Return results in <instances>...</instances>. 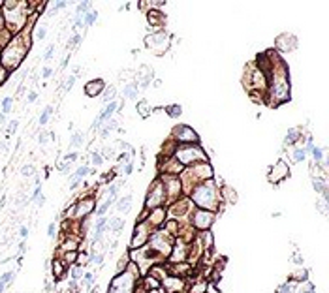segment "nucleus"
<instances>
[{
	"mask_svg": "<svg viewBox=\"0 0 329 293\" xmlns=\"http://www.w3.org/2000/svg\"><path fill=\"white\" fill-rule=\"evenodd\" d=\"M107 224H109V227H111L115 233H119V231L124 227V220H122V218H113L111 222H107Z\"/></svg>",
	"mask_w": 329,
	"mask_h": 293,
	"instance_id": "aec40b11",
	"label": "nucleus"
},
{
	"mask_svg": "<svg viewBox=\"0 0 329 293\" xmlns=\"http://www.w3.org/2000/svg\"><path fill=\"white\" fill-rule=\"evenodd\" d=\"M89 173H92V169H90L89 166H81V167H79V169H77V171H75V173H73V175H72V177H77V179H83L85 175H89Z\"/></svg>",
	"mask_w": 329,
	"mask_h": 293,
	"instance_id": "5701e85b",
	"label": "nucleus"
},
{
	"mask_svg": "<svg viewBox=\"0 0 329 293\" xmlns=\"http://www.w3.org/2000/svg\"><path fill=\"white\" fill-rule=\"evenodd\" d=\"M214 222V214L209 211H196L194 212V225L201 231H207Z\"/></svg>",
	"mask_w": 329,
	"mask_h": 293,
	"instance_id": "20e7f679",
	"label": "nucleus"
},
{
	"mask_svg": "<svg viewBox=\"0 0 329 293\" xmlns=\"http://www.w3.org/2000/svg\"><path fill=\"white\" fill-rule=\"evenodd\" d=\"M12 103H13V100H12V98H9V96H8V98H4V100H2V113H4V115L12 111Z\"/></svg>",
	"mask_w": 329,
	"mask_h": 293,
	"instance_id": "bb28decb",
	"label": "nucleus"
},
{
	"mask_svg": "<svg viewBox=\"0 0 329 293\" xmlns=\"http://www.w3.org/2000/svg\"><path fill=\"white\" fill-rule=\"evenodd\" d=\"M47 137H49V134H45V132H43V134H40V139H38V141H40V145H45L47 141H49Z\"/></svg>",
	"mask_w": 329,
	"mask_h": 293,
	"instance_id": "ea45409f",
	"label": "nucleus"
},
{
	"mask_svg": "<svg viewBox=\"0 0 329 293\" xmlns=\"http://www.w3.org/2000/svg\"><path fill=\"white\" fill-rule=\"evenodd\" d=\"M275 169H277V175L269 177V180H271V182H280L284 177L288 175V166L284 164V162H278V164L275 166Z\"/></svg>",
	"mask_w": 329,
	"mask_h": 293,
	"instance_id": "f8f14e48",
	"label": "nucleus"
},
{
	"mask_svg": "<svg viewBox=\"0 0 329 293\" xmlns=\"http://www.w3.org/2000/svg\"><path fill=\"white\" fill-rule=\"evenodd\" d=\"M51 73H53V70H51V68H43L41 77H43V79H47V77H51Z\"/></svg>",
	"mask_w": 329,
	"mask_h": 293,
	"instance_id": "79ce46f5",
	"label": "nucleus"
},
{
	"mask_svg": "<svg viewBox=\"0 0 329 293\" xmlns=\"http://www.w3.org/2000/svg\"><path fill=\"white\" fill-rule=\"evenodd\" d=\"M104 86H105V83H104L102 79H94L92 83H87V85H85V92H87V96L94 98V96H100V94L104 92Z\"/></svg>",
	"mask_w": 329,
	"mask_h": 293,
	"instance_id": "1a4fd4ad",
	"label": "nucleus"
},
{
	"mask_svg": "<svg viewBox=\"0 0 329 293\" xmlns=\"http://www.w3.org/2000/svg\"><path fill=\"white\" fill-rule=\"evenodd\" d=\"M149 293H168V291H166V289H164V288L160 286V288H156V289H150Z\"/></svg>",
	"mask_w": 329,
	"mask_h": 293,
	"instance_id": "3c124183",
	"label": "nucleus"
},
{
	"mask_svg": "<svg viewBox=\"0 0 329 293\" xmlns=\"http://www.w3.org/2000/svg\"><path fill=\"white\" fill-rule=\"evenodd\" d=\"M164 286L168 288V291H173V293L184 291V282L182 278H177V276H168V280H164Z\"/></svg>",
	"mask_w": 329,
	"mask_h": 293,
	"instance_id": "9d476101",
	"label": "nucleus"
},
{
	"mask_svg": "<svg viewBox=\"0 0 329 293\" xmlns=\"http://www.w3.org/2000/svg\"><path fill=\"white\" fill-rule=\"evenodd\" d=\"M186 250H188V248H186V244L182 241L175 242V248L171 252V263H182L186 259Z\"/></svg>",
	"mask_w": 329,
	"mask_h": 293,
	"instance_id": "6e6552de",
	"label": "nucleus"
},
{
	"mask_svg": "<svg viewBox=\"0 0 329 293\" xmlns=\"http://www.w3.org/2000/svg\"><path fill=\"white\" fill-rule=\"evenodd\" d=\"M53 274L57 278H64V265H60V259H55L53 261Z\"/></svg>",
	"mask_w": 329,
	"mask_h": 293,
	"instance_id": "a211bd4d",
	"label": "nucleus"
},
{
	"mask_svg": "<svg viewBox=\"0 0 329 293\" xmlns=\"http://www.w3.org/2000/svg\"><path fill=\"white\" fill-rule=\"evenodd\" d=\"M43 203H45V197H43V195H40V197H36V205H38V207H41Z\"/></svg>",
	"mask_w": 329,
	"mask_h": 293,
	"instance_id": "8fccbe9b",
	"label": "nucleus"
},
{
	"mask_svg": "<svg viewBox=\"0 0 329 293\" xmlns=\"http://www.w3.org/2000/svg\"><path fill=\"white\" fill-rule=\"evenodd\" d=\"M305 148V152H310V150L314 148V141L312 139H309V143H306V147H303Z\"/></svg>",
	"mask_w": 329,
	"mask_h": 293,
	"instance_id": "a18cd8bd",
	"label": "nucleus"
},
{
	"mask_svg": "<svg viewBox=\"0 0 329 293\" xmlns=\"http://www.w3.org/2000/svg\"><path fill=\"white\" fill-rule=\"evenodd\" d=\"M92 209H94V201L87 199V201H79L77 205H75L73 212H75V216H85V214H89Z\"/></svg>",
	"mask_w": 329,
	"mask_h": 293,
	"instance_id": "9b49d317",
	"label": "nucleus"
},
{
	"mask_svg": "<svg viewBox=\"0 0 329 293\" xmlns=\"http://www.w3.org/2000/svg\"><path fill=\"white\" fill-rule=\"evenodd\" d=\"M62 175H68V171H70V164L68 162H64V164H60V169H58Z\"/></svg>",
	"mask_w": 329,
	"mask_h": 293,
	"instance_id": "4c0bfd02",
	"label": "nucleus"
},
{
	"mask_svg": "<svg viewBox=\"0 0 329 293\" xmlns=\"http://www.w3.org/2000/svg\"><path fill=\"white\" fill-rule=\"evenodd\" d=\"M166 113H168L169 117H173V118H177V117L182 113V107H181V105H169V107H166Z\"/></svg>",
	"mask_w": 329,
	"mask_h": 293,
	"instance_id": "4be33fe9",
	"label": "nucleus"
},
{
	"mask_svg": "<svg viewBox=\"0 0 329 293\" xmlns=\"http://www.w3.org/2000/svg\"><path fill=\"white\" fill-rule=\"evenodd\" d=\"M27 100H28L30 103H32V102H36V100H38V92H34V90L28 92V98H27Z\"/></svg>",
	"mask_w": 329,
	"mask_h": 293,
	"instance_id": "a19ab883",
	"label": "nucleus"
},
{
	"mask_svg": "<svg viewBox=\"0 0 329 293\" xmlns=\"http://www.w3.org/2000/svg\"><path fill=\"white\" fill-rule=\"evenodd\" d=\"M149 241V233L145 231L143 225H136V233H134V239H132V248H141L145 246V242Z\"/></svg>",
	"mask_w": 329,
	"mask_h": 293,
	"instance_id": "0eeeda50",
	"label": "nucleus"
},
{
	"mask_svg": "<svg viewBox=\"0 0 329 293\" xmlns=\"http://www.w3.org/2000/svg\"><path fill=\"white\" fill-rule=\"evenodd\" d=\"M17 124H19L17 120H12V122H9V128H8V132H9V134H13L15 130H17Z\"/></svg>",
	"mask_w": 329,
	"mask_h": 293,
	"instance_id": "37998d69",
	"label": "nucleus"
},
{
	"mask_svg": "<svg viewBox=\"0 0 329 293\" xmlns=\"http://www.w3.org/2000/svg\"><path fill=\"white\" fill-rule=\"evenodd\" d=\"M45 34H47V30H45V26H41V28L38 30V34H36V38H38V40H43V38H45Z\"/></svg>",
	"mask_w": 329,
	"mask_h": 293,
	"instance_id": "58836bf2",
	"label": "nucleus"
},
{
	"mask_svg": "<svg viewBox=\"0 0 329 293\" xmlns=\"http://www.w3.org/2000/svg\"><path fill=\"white\" fill-rule=\"evenodd\" d=\"M194 201L205 209H214L216 207V190L211 180L203 182L201 186H197L194 192Z\"/></svg>",
	"mask_w": 329,
	"mask_h": 293,
	"instance_id": "f257e3e1",
	"label": "nucleus"
},
{
	"mask_svg": "<svg viewBox=\"0 0 329 293\" xmlns=\"http://www.w3.org/2000/svg\"><path fill=\"white\" fill-rule=\"evenodd\" d=\"M19 235L23 237V239H27V237H28V227H27V225H23V227L19 229Z\"/></svg>",
	"mask_w": 329,
	"mask_h": 293,
	"instance_id": "c03bdc74",
	"label": "nucleus"
},
{
	"mask_svg": "<svg viewBox=\"0 0 329 293\" xmlns=\"http://www.w3.org/2000/svg\"><path fill=\"white\" fill-rule=\"evenodd\" d=\"M81 278H83V286H87V288H89V286L92 284V280H94V274H92V273H85Z\"/></svg>",
	"mask_w": 329,
	"mask_h": 293,
	"instance_id": "7c9ffc66",
	"label": "nucleus"
},
{
	"mask_svg": "<svg viewBox=\"0 0 329 293\" xmlns=\"http://www.w3.org/2000/svg\"><path fill=\"white\" fill-rule=\"evenodd\" d=\"M297 137H299V130H297V128H292V130H288L284 143H286V145H293L295 141H297Z\"/></svg>",
	"mask_w": 329,
	"mask_h": 293,
	"instance_id": "f3484780",
	"label": "nucleus"
},
{
	"mask_svg": "<svg viewBox=\"0 0 329 293\" xmlns=\"http://www.w3.org/2000/svg\"><path fill=\"white\" fill-rule=\"evenodd\" d=\"M4 120H6V115H4V113H0V124H4Z\"/></svg>",
	"mask_w": 329,
	"mask_h": 293,
	"instance_id": "864d4df0",
	"label": "nucleus"
},
{
	"mask_svg": "<svg viewBox=\"0 0 329 293\" xmlns=\"http://www.w3.org/2000/svg\"><path fill=\"white\" fill-rule=\"evenodd\" d=\"M292 286H282V288H278V291L277 293H292V289H290Z\"/></svg>",
	"mask_w": 329,
	"mask_h": 293,
	"instance_id": "de8ad7c7",
	"label": "nucleus"
},
{
	"mask_svg": "<svg viewBox=\"0 0 329 293\" xmlns=\"http://www.w3.org/2000/svg\"><path fill=\"white\" fill-rule=\"evenodd\" d=\"M137 109H139V115H141V117H149V115H150V111H149V102H145V100L139 102Z\"/></svg>",
	"mask_w": 329,
	"mask_h": 293,
	"instance_id": "b1692460",
	"label": "nucleus"
},
{
	"mask_svg": "<svg viewBox=\"0 0 329 293\" xmlns=\"http://www.w3.org/2000/svg\"><path fill=\"white\" fill-rule=\"evenodd\" d=\"M175 158L181 164H190V162H196V160H205V154L200 147H181L175 150Z\"/></svg>",
	"mask_w": 329,
	"mask_h": 293,
	"instance_id": "7ed1b4c3",
	"label": "nucleus"
},
{
	"mask_svg": "<svg viewBox=\"0 0 329 293\" xmlns=\"http://www.w3.org/2000/svg\"><path fill=\"white\" fill-rule=\"evenodd\" d=\"M305 158H306L305 148H297V150L293 152V162H305Z\"/></svg>",
	"mask_w": 329,
	"mask_h": 293,
	"instance_id": "cd10ccee",
	"label": "nucleus"
},
{
	"mask_svg": "<svg viewBox=\"0 0 329 293\" xmlns=\"http://www.w3.org/2000/svg\"><path fill=\"white\" fill-rule=\"evenodd\" d=\"M89 8H90V2H81V4L77 6V9H75V13H77V15L81 17L83 13H87V12H89Z\"/></svg>",
	"mask_w": 329,
	"mask_h": 293,
	"instance_id": "c85d7f7f",
	"label": "nucleus"
},
{
	"mask_svg": "<svg viewBox=\"0 0 329 293\" xmlns=\"http://www.w3.org/2000/svg\"><path fill=\"white\" fill-rule=\"evenodd\" d=\"M83 132H73L72 134V141H70V147L72 148H79L81 145H83Z\"/></svg>",
	"mask_w": 329,
	"mask_h": 293,
	"instance_id": "4468645a",
	"label": "nucleus"
},
{
	"mask_svg": "<svg viewBox=\"0 0 329 293\" xmlns=\"http://www.w3.org/2000/svg\"><path fill=\"white\" fill-rule=\"evenodd\" d=\"M47 235H49L51 239H55V235H57V224H51V225L47 227Z\"/></svg>",
	"mask_w": 329,
	"mask_h": 293,
	"instance_id": "f704fd0d",
	"label": "nucleus"
},
{
	"mask_svg": "<svg viewBox=\"0 0 329 293\" xmlns=\"http://www.w3.org/2000/svg\"><path fill=\"white\" fill-rule=\"evenodd\" d=\"M310 152H312V160L316 162V164H320V162L324 160V150H322V148H318V147H314V148L310 150Z\"/></svg>",
	"mask_w": 329,
	"mask_h": 293,
	"instance_id": "393cba45",
	"label": "nucleus"
},
{
	"mask_svg": "<svg viewBox=\"0 0 329 293\" xmlns=\"http://www.w3.org/2000/svg\"><path fill=\"white\" fill-rule=\"evenodd\" d=\"M90 160H92V164H94V166H100L102 162H104V158H102L100 154H98V152H92V154H90Z\"/></svg>",
	"mask_w": 329,
	"mask_h": 293,
	"instance_id": "72a5a7b5",
	"label": "nucleus"
},
{
	"mask_svg": "<svg viewBox=\"0 0 329 293\" xmlns=\"http://www.w3.org/2000/svg\"><path fill=\"white\" fill-rule=\"evenodd\" d=\"M137 276L139 274H130V270H124L122 274H119L113 280L109 293H132V288H134Z\"/></svg>",
	"mask_w": 329,
	"mask_h": 293,
	"instance_id": "f03ea898",
	"label": "nucleus"
},
{
	"mask_svg": "<svg viewBox=\"0 0 329 293\" xmlns=\"http://www.w3.org/2000/svg\"><path fill=\"white\" fill-rule=\"evenodd\" d=\"M51 115H53V107H45V109H43V113L40 115V126H45L47 120L51 118Z\"/></svg>",
	"mask_w": 329,
	"mask_h": 293,
	"instance_id": "412c9836",
	"label": "nucleus"
},
{
	"mask_svg": "<svg viewBox=\"0 0 329 293\" xmlns=\"http://www.w3.org/2000/svg\"><path fill=\"white\" fill-rule=\"evenodd\" d=\"M75 158H77V152H70L68 156L64 158V160H66V162H68V164H70V162H72V160H75Z\"/></svg>",
	"mask_w": 329,
	"mask_h": 293,
	"instance_id": "09e8293b",
	"label": "nucleus"
},
{
	"mask_svg": "<svg viewBox=\"0 0 329 293\" xmlns=\"http://www.w3.org/2000/svg\"><path fill=\"white\" fill-rule=\"evenodd\" d=\"M132 171H134V166H132V162H128V164L124 166V173H126V175H130Z\"/></svg>",
	"mask_w": 329,
	"mask_h": 293,
	"instance_id": "49530a36",
	"label": "nucleus"
},
{
	"mask_svg": "<svg viewBox=\"0 0 329 293\" xmlns=\"http://www.w3.org/2000/svg\"><path fill=\"white\" fill-rule=\"evenodd\" d=\"M122 94H124L126 98H130V100H134V98L137 96V83L126 85V86H124V90H122Z\"/></svg>",
	"mask_w": 329,
	"mask_h": 293,
	"instance_id": "dca6fc26",
	"label": "nucleus"
},
{
	"mask_svg": "<svg viewBox=\"0 0 329 293\" xmlns=\"http://www.w3.org/2000/svg\"><path fill=\"white\" fill-rule=\"evenodd\" d=\"M164 199H166V192L162 190V184H160V182H154V188H152V192L149 194L147 207H156V205H160Z\"/></svg>",
	"mask_w": 329,
	"mask_h": 293,
	"instance_id": "423d86ee",
	"label": "nucleus"
},
{
	"mask_svg": "<svg viewBox=\"0 0 329 293\" xmlns=\"http://www.w3.org/2000/svg\"><path fill=\"white\" fill-rule=\"evenodd\" d=\"M21 175L23 177H32L34 175V166H25L23 169H21Z\"/></svg>",
	"mask_w": 329,
	"mask_h": 293,
	"instance_id": "2f4dec72",
	"label": "nucleus"
},
{
	"mask_svg": "<svg viewBox=\"0 0 329 293\" xmlns=\"http://www.w3.org/2000/svg\"><path fill=\"white\" fill-rule=\"evenodd\" d=\"M73 83H75V77L72 75V77H68V81H66V85H64V90L68 92V90L72 89V86H73Z\"/></svg>",
	"mask_w": 329,
	"mask_h": 293,
	"instance_id": "e433bc0d",
	"label": "nucleus"
},
{
	"mask_svg": "<svg viewBox=\"0 0 329 293\" xmlns=\"http://www.w3.org/2000/svg\"><path fill=\"white\" fill-rule=\"evenodd\" d=\"M293 261L297 263V265H303V257H301V256H295V259H293Z\"/></svg>",
	"mask_w": 329,
	"mask_h": 293,
	"instance_id": "603ef678",
	"label": "nucleus"
},
{
	"mask_svg": "<svg viewBox=\"0 0 329 293\" xmlns=\"http://www.w3.org/2000/svg\"><path fill=\"white\" fill-rule=\"evenodd\" d=\"M90 261L96 263V265H102V263H104V254H92Z\"/></svg>",
	"mask_w": 329,
	"mask_h": 293,
	"instance_id": "473e14b6",
	"label": "nucleus"
},
{
	"mask_svg": "<svg viewBox=\"0 0 329 293\" xmlns=\"http://www.w3.org/2000/svg\"><path fill=\"white\" fill-rule=\"evenodd\" d=\"M70 274H72V282L79 280V278L83 276V267H81V265H75V267L72 269V273H70Z\"/></svg>",
	"mask_w": 329,
	"mask_h": 293,
	"instance_id": "a878e982",
	"label": "nucleus"
},
{
	"mask_svg": "<svg viewBox=\"0 0 329 293\" xmlns=\"http://www.w3.org/2000/svg\"><path fill=\"white\" fill-rule=\"evenodd\" d=\"M96 19H98V12L96 9H89V12L85 13V19H83V25H87V26H90V25H94L96 23Z\"/></svg>",
	"mask_w": 329,
	"mask_h": 293,
	"instance_id": "2eb2a0df",
	"label": "nucleus"
},
{
	"mask_svg": "<svg viewBox=\"0 0 329 293\" xmlns=\"http://www.w3.org/2000/svg\"><path fill=\"white\" fill-rule=\"evenodd\" d=\"M130 207H132V195H124V197L119 201V205H117L119 212H128Z\"/></svg>",
	"mask_w": 329,
	"mask_h": 293,
	"instance_id": "ddd939ff",
	"label": "nucleus"
},
{
	"mask_svg": "<svg viewBox=\"0 0 329 293\" xmlns=\"http://www.w3.org/2000/svg\"><path fill=\"white\" fill-rule=\"evenodd\" d=\"M173 137L177 141H182V143H196L197 141V134L192 128L184 126V124H181V126H177L173 130Z\"/></svg>",
	"mask_w": 329,
	"mask_h": 293,
	"instance_id": "39448f33",
	"label": "nucleus"
},
{
	"mask_svg": "<svg viewBox=\"0 0 329 293\" xmlns=\"http://www.w3.org/2000/svg\"><path fill=\"white\" fill-rule=\"evenodd\" d=\"M53 53H55V45H49V47H47V51H45V55H43V58H45V60H51Z\"/></svg>",
	"mask_w": 329,
	"mask_h": 293,
	"instance_id": "c9c22d12",
	"label": "nucleus"
},
{
	"mask_svg": "<svg viewBox=\"0 0 329 293\" xmlns=\"http://www.w3.org/2000/svg\"><path fill=\"white\" fill-rule=\"evenodd\" d=\"M128 259H130V257H128V254H124L122 257L119 259V265H117V273H120V270H124V269H126V265H128Z\"/></svg>",
	"mask_w": 329,
	"mask_h": 293,
	"instance_id": "c756f323",
	"label": "nucleus"
},
{
	"mask_svg": "<svg viewBox=\"0 0 329 293\" xmlns=\"http://www.w3.org/2000/svg\"><path fill=\"white\" fill-rule=\"evenodd\" d=\"M115 86H109V89L105 90V92H102L104 96H102V103H111L113 102V98H115Z\"/></svg>",
	"mask_w": 329,
	"mask_h": 293,
	"instance_id": "6ab92c4d",
	"label": "nucleus"
}]
</instances>
